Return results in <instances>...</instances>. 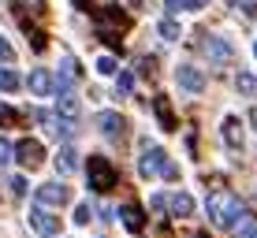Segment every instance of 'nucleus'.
Instances as JSON below:
<instances>
[{"mask_svg": "<svg viewBox=\"0 0 257 238\" xmlns=\"http://www.w3.org/2000/svg\"><path fill=\"white\" fill-rule=\"evenodd\" d=\"M12 193H19V197H23V193H26V179L15 175V179H12Z\"/></svg>", "mask_w": 257, "mask_h": 238, "instance_id": "nucleus-27", "label": "nucleus"}, {"mask_svg": "<svg viewBox=\"0 0 257 238\" xmlns=\"http://www.w3.org/2000/svg\"><path fill=\"white\" fill-rule=\"evenodd\" d=\"M23 86V78L15 75V71H8V67H0V90L4 93H12V90H19Z\"/></svg>", "mask_w": 257, "mask_h": 238, "instance_id": "nucleus-19", "label": "nucleus"}, {"mask_svg": "<svg viewBox=\"0 0 257 238\" xmlns=\"http://www.w3.org/2000/svg\"><path fill=\"white\" fill-rule=\"evenodd\" d=\"M153 112H157V119H161L164 130H179V123H175V116H172V104H168V97H153Z\"/></svg>", "mask_w": 257, "mask_h": 238, "instance_id": "nucleus-12", "label": "nucleus"}, {"mask_svg": "<svg viewBox=\"0 0 257 238\" xmlns=\"http://www.w3.org/2000/svg\"><path fill=\"white\" fill-rule=\"evenodd\" d=\"M164 179H172V182H175V179H179V167H175V164H168V167H164Z\"/></svg>", "mask_w": 257, "mask_h": 238, "instance_id": "nucleus-28", "label": "nucleus"}, {"mask_svg": "<svg viewBox=\"0 0 257 238\" xmlns=\"http://www.w3.org/2000/svg\"><path fill=\"white\" fill-rule=\"evenodd\" d=\"M26 86H30V93H34V97H49L52 90H56V78H52L45 67H38V71H30Z\"/></svg>", "mask_w": 257, "mask_h": 238, "instance_id": "nucleus-9", "label": "nucleus"}, {"mask_svg": "<svg viewBox=\"0 0 257 238\" xmlns=\"http://www.w3.org/2000/svg\"><path fill=\"white\" fill-rule=\"evenodd\" d=\"M175 82H179V90H187V93H201L205 90V75H201L198 67H190V64L175 67Z\"/></svg>", "mask_w": 257, "mask_h": 238, "instance_id": "nucleus-5", "label": "nucleus"}, {"mask_svg": "<svg viewBox=\"0 0 257 238\" xmlns=\"http://www.w3.org/2000/svg\"><path fill=\"white\" fill-rule=\"evenodd\" d=\"M231 8H242L246 15H257V4H253V0H231Z\"/></svg>", "mask_w": 257, "mask_h": 238, "instance_id": "nucleus-25", "label": "nucleus"}, {"mask_svg": "<svg viewBox=\"0 0 257 238\" xmlns=\"http://www.w3.org/2000/svg\"><path fill=\"white\" fill-rule=\"evenodd\" d=\"M235 86H238V93H246V97H257V78H253V75L238 71V75H235Z\"/></svg>", "mask_w": 257, "mask_h": 238, "instance_id": "nucleus-18", "label": "nucleus"}, {"mask_svg": "<svg viewBox=\"0 0 257 238\" xmlns=\"http://www.w3.org/2000/svg\"><path fill=\"white\" fill-rule=\"evenodd\" d=\"M0 119H4V123H12V119H15V112L8 108V104H0Z\"/></svg>", "mask_w": 257, "mask_h": 238, "instance_id": "nucleus-29", "label": "nucleus"}, {"mask_svg": "<svg viewBox=\"0 0 257 238\" xmlns=\"http://www.w3.org/2000/svg\"><path fill=\"white\" fill-rule=\"evenodd\" d=\"M224 142L231 145V149H242V123H238L235 116L224 119Z\"/></svg>", "mask_w": 257, "mask_h": 238, "instance_id": "nucleus-16", "label": "nucleus"}, {"mask_svg": "<svg viewBox=\"0 0 257 238\" xmlns=\"http://www.w3.org/2000/svg\"><path fill=\"white\" fill-rule=\"evenodd\" d=\"M253 52H257V45H253Z\"/></svg>", "mask_w": 257, "mask_h": 238, "instance_id": "nucleus-33", "label": "nucleus"}, {"mask_svg": "<svg viewBox=\"0 0 257 238\" xmlns=\"http://www.w3.org/2000/svg\"><path fill=\"white\" fill-rule=\"evenodd\" d=\"M164 167H168L164 149H161V145H149V142H142V175H157V171L164 175Z\"/></svg>", "mask_w": 257, "mask_h": 238, "instance_id": "nucleus-4", "label": "nucleus"}, {"mask_svg": "<svg viewBox=\"0 0 257 238\" xmlns=\"http://www.w3.org/2000/svg\"><path fill=\"white\" fill-rule=\"evenodd\" d=\"M97 127H101L108 138H119L123 134V116L119 112H97Z\"/></svg>", "mask_w": 257, "mask_h": 238, "instance_id": "nucleus-11", "label": "nucleus"}, {"mask_svg": "<svg viewBox=\"0 0 257 238\" xmlns=\"http://www.w3.org/2000/svg\"><path fill=\"white\" fill-rule=\"evenodd\" d=\"M164 4H168V8H179V0H164Z\"/></svg>", "mask_w": 257, "mask_h": 238, "instance_id": "nucleus-31", "label": "nucleus"}, {"mask_svg": "<svg viewBox=\"0 0 257 238\" xmlns=\"http://www.w3.org/2000/svg\"><path fill=\"white\" fill-rule=\"evenodd\" d=\"M116 90L127 97L131 90H135V75H131V71H119V75H116Z\"/></svg>", "mask_w": 257, "mask_h": 238, "instance_id": "nucleus-20", "label": "nucleus"}, {"mask_svg": "<svg viewBox=\"0 0 257 238\" xmlns=\"http://www.w3.org/2000/svg\"><path fill=\"white\" fill-rule=\"evenodd\" d=\"M15 60V52H12V45H8L4 38H0V64H12Z\"/></svg>", "mask_w": 257, "mask_h": 238, "instance_id": "nucleus-24", "label": "nucleus"}, {"mask_svg": "<svg viewBox=\"0 0 257 238\" xmlns=\"http://www.w3.org/2000/svg\"><path fill=\"white\" fill-rule=\"evenodd\" d=\"M97 71L101 75H116V60L112 56H97Z\"/></svg>", "mask_w": 257, "mask_h": 238, "instance_id": "nucleus-22", "label": "nucleus"}, {"mask_svg": "<svg viewBox=\"0 0 257 238\" xmlns=\"http://www.w3.org/2000/svg\"><path fill=\"white\" fill-rule=\"evenodd\" d=\"M90 216H93V212H90V205L82 201V205L75 208V223H78V227H86V223H90Z\"/></svg>", "mask_w": 257, "mask_h": 238, "instance_id": "nucleus-23", "label": "nucleus"}, {"mask_svg": "<svg viewBox=\"0 0 257 238\" xmlns=\"http://www.w3.org/2000/svg\"><path fill=\"white\" fill-rule=\"evenodd\" d=\"M179 8H187V12H201V8H205V0H179Z\"/></svg>", "mask_w": 257, "mask_h": 238, "instance_id": "nucleus-26", "label": "nucleus"}, {"mask_svg": "<svg viewBox=\"0 0 257 238\" xmlns=\"http://www.w3.org/2000/svg\"><path fill=\"white\" fill-rule=\"evenodd\" d=\"M250 123H253V130H257V108H250Z\"/></svg>", "mask_w": 257, "mask_h": 238, "instance_id": "nucleus-30", "label": "nucleus"}, {"mask_svg": "<svg viewBox=\"0 0 257 238\" xmlns=\"http://www.w3.org/2000/svg\"><path fill=\"white\" fill-rule=\"evenodd\" d=\"M56 171H60V175H71V171H78V153H75L71 145H64V149L56 153Z\"/></svg>", "mask_w": 257, "mask_h": 238, "instance_id": "nucleus-13", "label": "nucleus"}, {"mask_svg": "<svg viewBox=\"0 0 257 238\" xmlns=\"http://www.w3.org/2000/svg\"><path fill=\"white\" fill-rule=\"evenodd\" d=\"M168 208H172V216H190L194 212V197L190 193H172V197H168Z\"/></svg>", "mask_w": 257, "mask_h": 238, "instance_id": "nucleus-14", "label": "nucleus"}, {"mask_svg": "<svg viewBox=\"0 0 257 238\" xmlns=\"http://www.w3.org/2000/svg\"><path fill=\"white\" fill-rule=\"evenodd\" d=\"M246 238H257V227H250V234H246Z\"/></svg>", "mask_w": 257, "mask_h": 238, "instance_id": "nucleus-32", "label": "nucleus"}, {"mask_svg": "<svg viewBox=\"0 0 257 238\" xmlns=\"http://www.w3.org/2000/svg\"><path fill=\"white\" fill-rule=\"evenodd\" d=\"M119 216H123V227H127V231H135V234L146 227V219H142V208H138V205H123Z\"/></svg>", "mask_w": 257, "mask_h": 238, "instance_id": "nucleus-15", "label": "nucleus"}, {"mask_svg": "<svg viewBox=\"0 0 257 238\" xmlns=\"http://www.w3.org/2000/svg\"><path fill=\"white\" fill-rule=\"evenodd\" d=\"M205 212H209V219L216 227H224V231H235L238 223L246 219V212H242V201L235 197V193H212V197L205 201Z\"/></svg>", "mask_w": 257, "mask_h": 238, "instance_id": "nucleus-1", "label": "nucleus"}, {"mask_svg": "<svg viewBox=\"0 0 257 238\" xmlns=\"http://www.w3.org/2000/svg\"><path fill=\"white\" fill-rule=\"evenodd\" d=\"M157 34H161L164 41H179L183 38V26L175 19H161V23H157Z\"/></svg>", "mask_w": 257, "mask_h": 238, "instance_id": "nucleus-17", "label": "nucleus"}, {"mask_svg": "<svg viewBox=\"0 0 257 238\" xmlns=\"http://www.w3.org/2000/svg\"><path fill=\"white\" fill-rule=\"evenodd\" d=\"M78 116H82V101H78L75 93L56 97V119H64V123H78Z\"/></svg>", "mask_w": 257, "mask_h": 238, "instance_id": "nucleus-7", "label": "nucleus"}, {"mask_svg": "<svg viewBox=\"0 0 257 238\" xmlns=\"http://www.w3.org/2000/svg\"><path fill=\"white\" fill-rule=\"evenodd\" d=\"M90 186L97 193H104V190H112L116 186V167L108 164V156H90Z\"/></svg>", "mask_w": 257, "mask_h": 238, "instance_id": "nucleus-2", "label": "nucleus"}, {"mask_svg": "<svg viewBox=\"0 0 257 238\" xmlns=\"http://www.w3.org/2000/svg\"><path fill=\"white\" fill-rule=\"evenodd\" d=\"M12 153H15V145L8 142V138H0V167H8V164H12Z\"/></svg>", "mask_w": 257, "mask_h": 238, "instance_id": "nucleus-21", "label": "nucleus"}, {"mask_svg": "<svg viewBox=\"0 0 257 238\" xmlns=\"http://www.w3.org/2000/svg\"><path fill=\"white\" fill-rule=\"evenodd\" d=\"M15 153H19V164H26V167H38L41 160H45V149H41V142H34V138L19 142V145H15Z\"/></svg>", "mask_w": 257, "mask_h": 238, "instance_id": "nucleus-10", "label": "nucleus"}, {"mask_svg": "<svg viewBox=\"0 0 257 238\" xmlns=\"http://www.w3.org/2000/svg\"><path fill=\"white\" fill-rule=\"evenodd\" d=\"M30 227H34V231H38L41 238H52V234L60 231V216H52L49 208L34 205V208H30Z\"/></svg>", "mask_w": 257, "mask_h": 238, "instance_id": "nucleus-3", "label": "nucleus"}, {"mask_svg": "<svg viewBox=\"0 0 257 238\" xmlns=\"http://www.w3.org/2000/svg\"><path fill=\"white\" fill-rule=\"evenodd\" d=\"M201 49H205V56H209V60H216V64H227V60H231V45H227L224 38H216V34H205Z\"/></svg>", "mask_w": 257, "mask_h": 238, "instance_id": "nucleus-8", "label": "nucleus"}, {"mask_svg": "<svg viewBox=\"0 0 257 238\" xmlns=\"http://www.w3.org/2000/svg\"><path fill=\"white\" fill-rule=\"evenodd\" d=\"M34 197H38L41 208H60V205L67 201V186H60V182H41Z\"/></svg>", "mask_w": 257, "mask_h": 238, "instance_id": "nucleus-6", "label": "nucleus"}]
</instances>
